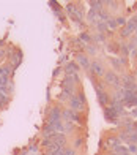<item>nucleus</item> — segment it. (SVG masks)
Instances as JSON below:
<instances>
[{"instance_id":"nucleus-1","label":"nucleus","mask_w":137,"mask_h":155,"mask_svg":"<svg viewBox=\"0 0 137 155\" xmlns=\"http://www.w3.org/2000/svg\"><path fill=\"white\" fill-rule=\"evenodd\" d=\"M70 104H71V109L76 112V111H82L85 106V97L84 94H79V95H73L70 98Z\"/></svg>"},{"instance_id":"nucleus-2","label":"nucleus","mask_w":137,"mask_h":155,"mask_svg":"<svg viewBox=\"0 0 137 155\" xmlns=\"http://www.w3.org/2000/svg\"><path fill=\"white\" fill-rule=\"evenodd\" d=\"M104 76H106V82L109 84V86H115V87H117V90L121 89V81H120V78L115 74L114 71H107V73H104Z\"/></svg>"},{"instance_id":"nucleus-3","label":"nucleus","mask_w":137,"mask_h":155,"mask_svg":"<svg viewBox=\"0 0 137 155\" xmlns=\"http://www.w3.org/2000/svg\"><path fill=\"white\" fill-rule=\"evenodd\" d=\"M90 71L95 76H102V74H104V67H102L99 62H93L90 65Z\"/></svg>"},{"instance_id":"nucleus-4","label":"nucleus","mask_w":137,"mask_h":155,"mask_svg":"<svg viewBox=\"0 0 137 155\" xmlns=\"http://www.w3.org/2000/svg\"><path fill=\"white\" fill-rule=\"evenodd\" d=\"M77 70H79V67L76 65V63L70 62V63L65 67V74H66V76H74V74L77 73Z\"/></svg>"},{"instance_id":"nucleus-5","label":"nucleus","mask_w":137,"mask_h":155,"mask_svg":"<svg viewBox=\"0 0 137 155\" xmlns=\"http://www.w3.org/2000/svg\"><path fill=\"white\" fill-rule=\"evenodd\" d=\"M77 60H79L80 67L84 68V70H88V68H90V65H92L90 60H88V57H87L85 54H79V55H77Z\"/></svg>"},{"instance_id":"nucleus-6","label":"nucleus","mask_w":137,"mask_h":155,"mask_svg":"<svg viewBox=\"0 0 137 155\" xmlns=\"http://www.w3.org/2000/svg\"><path fill=\"white\" fill-rule=\"evenodd\" d=\"M49 120H61V109L60 108H52L51 109Z\"/></svg>"},{"instance_id":"nucleus-7","label":"nucleus","mask_w":137,"mask_h":155,"mask_svg":"<svg viewBox=\"0 0 137 155\" xmlns=\"http://www.w3.org/2000/svg\"><path fill=\"white\" fill-rule=\"evenodd\" d=\"M98 101L99 104H102L104 108H107V103H109V95L104 92H98Z\"/></svg>"},{"instance_id":"nucleus-8","label":"nucleus","mask_w":137,"mask_h":155,"mask_svg":"<svg viewBox=\"0 0 137 155\" xmlns=\"http://www.w3.org/2000/svg\"><path fill=\"white\" fill-rule=\"evenodd\" d=\"M11 68L10 67H0V78H10Z\"/></svg>"},{"instance_id":"nucleus-9","label":"nucleus","mask_w":137,"mask_h":155,"mask_svg":"<svg viewBox=\"0 0 137 155\" xmlns=\"http://www.w3.org/2000/svg\"><path fill=\"white\" fill-rule=\"evenodd\" d=\"M114 152H115V155H129L128 149H126V147H123V146L115 147V149H114Z\"/></svg>"},{"instance_id":"nucleus-10","label":"nucleus","mask_w":137,"mask_h":155,"mask_svg":"<svg viewBox=\"0 0 137 155\" xmlns=\"http://www.w3.org/2000/svg\"><path fill=\"white\" fill-rule=\"evenodd\" d=\"M98 21V11L90 10L88 11V22H96Z\"/></svg>"},{"instance_id":"nucleus-11","label":"nucleus","mask_w":137,"mask_h":155,"mask_svg":"<svg viewBox=\"0 0 137 155\" xmlns=\"http://www.w3.org/2000/svg\"><path fill=\"white\" fill-rule=\"evenodd\" d=\"M107 143H109V146H114V149H115V147H118V146H120V138H114V136H111Z\"/></svg>"},{"instance_id":"nucleus-12","label":"nucleus","mask_w":137,"mask_h":155,"mask_svg":"<svg viewBox=\"0 0 137 155\" xmlns=\"http://www.w3.org/2000/svg\"><path fill=\"white\" fill-rule=\"evenodd\" d=\"M106 24H107V27H109V29H115V27H117V19H112V18H109V19L106 21Z\"/></svg>"},{"instance_id":"nucleus-13","label":"nucleus","mask_w":137,"mask_h":155,"mask_svg":"<svg viewBox=\"0 0 137 155\" xmlns=\"http://www.w3.org/2000/svg\"><path fill=\"white\" fill-rule=\"evenodd\" d=\"M96 27H98L99 33H104V32L107 30V24H106V22H98V24H96Z\"/></svg>"},{"instance_id":"nucleus-14","label":"nucleus","mask_w":137,"mask_h":155,"mask_svg":"<svg viewBox=\"0 0 137 155\" xmlns=\"http://www.w3.org/2000/svg\"><path fill=\"white\" fill-rule=\"evenodd\" d=\"M8 100H10L8 97H6L5 94H2V92H0V106H5V104L8 103Z\"/></svg>"},{"instance_id":"nucleus-15","label":"nucleus","mask_w":137,"mask_h":155,"mask_svg":"<svg viewBox=\"0 0 137 155\" xmlns=\"http://www.w3.org/2000/svg\"><path fill=\"white\" fill-rule=\"evenodd\" d=\"M79 40H82V41H85V43L88 45L92 41V37L90 35H87V33H80V37H79Z\"/></svg>"},{"instance_id":"nucleus-16","label":"nucleus","mask_w":137,"mask_h":155,"mask_svg":"<svg viewBox=\"0 0 137 155\" xmlns=\"http://www.w3.org/2000/svg\"><path fill=\"white\" fill-rule=\"evenodd\" d=\"M111 62H112V65H114L115 68H117V70H120V68H121V65H123L121 60H118V59H112Z\"/></svg>"},{"instance_id":"nucleus-17","label":"nucleus","mask_w":137,"mask_h":155,"mask_svg":"<svg viewBox=\"0 0 137 155\" xmlns=\"http://www.w3.org/2000/svg\"><path fill=\"white\" fill-rule=\"evenodd\" d=\"M85 49H87V52H90V54L96 52V48H95L93 45H85Z\"/></svg>"},{"instance_id":"nucleus-18","label":"nucleus","mask_w":137,"mask_h":155,"mask_svg":"<svg viewBox=\"0 0 137 155\" xmlns=\"http://www.w3.org/2000/svg\"><path fill=\"white\" fill-rule=\"evenodd\" d=\"M128 152L129 153H137V146L135 144H131V146L128 147Z\"/></svg>"},{"instance_id":"nucleus-19","label":"nucleus","mask_w":137,"mask_h":155,"mask_svg":"<svg viewBox=\"0 0 137 155\" xmlns=\"http://www.w3.org/2000/svg\"><path fill=\"white\" fill-rule=\"evenodd\" d=\"M95 40L96 41H104L106 37H104V33H98V35H95Z\"/></svg>"},{"instance_id":"nucleus-20","label":"nucleus","mask_w":137,"mask_h":155,"mask_svg":"<svg viewBox=\"0 0 137 155\" xmlns=\"http://www.w3.org/2000/svg\"><path fill=\"white\" fill-rule=\"evenodd\" d=\"M61 155H76V150H73V149H65Z\"/></svg>"},{"instance_id":"nucleus-21","label":"nucleus","mask_w":137,"mask_h":155,"mask_svg":"<svg viewBox=\"0 0 137 155\" xmlns=\"http://www.w3.org/2000/svg\"><path fill=\"white\" fill-rule=\"evenodd\" d=\"M117 25H126V19L125 18H118L117 19Z\"/></svg>"},{"instance_id":"nucleus-22","label":"nucleus","mask_w":137,"mask_h":155,"mask_svg":"<svg viewBox=\"0 0 137 155\" xmlns=\"http://www.w3.org/2000/svg\"><path fill=\"white\" fill-rule=\"evenodd\" d=\"M80 144H82V139H77V141H76V144H74V146L77 147V146H80Z\"/></svg>"},{"instance_id":"nucleus-23","label":"nucleus","mask_w":137,"mask_h":155,"mask_svg":"<svg viewBox=\"0 0 137 155\" xmlns=\"http://www.w3.org/2000/svg\"><path fill=\"white\" fill-rule=\"evenodd\" d=\"M132 116H137V108H135V109H132Z\"/></svg>"},{"instance_id":"nucleus-24","label":"nucleus","mask_w":137,"mask_h":155,"mask_svg":"<svg viewBox=\"0 0 137 155\" xmlns=\"http://www.w3.org/2000/svg\"><path fill=\"white\" fill-rule=\"evenodd\" d=\"M135 37H137V30H135Z\"/></svg>"}]
</instances>
